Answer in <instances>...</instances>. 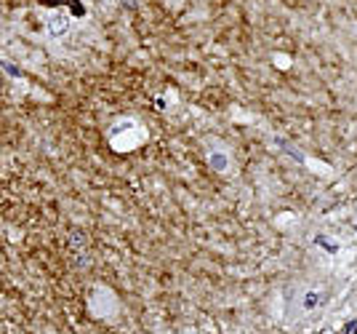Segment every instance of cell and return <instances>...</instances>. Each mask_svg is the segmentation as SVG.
Segmentation results:
<instances>
[{
	"label": "cell",
	"instance_id": "cell-5",
	"mask_svg": "<svg viewBox=\"0 0 357 334\" xmlns=\"http://www.w3.org/2000/svg\"><path fill=\"white\" fill-rule=\"evenodd\" d=\"M344 334H357V321H349L344 326Z\"/></svg>",
	"mask_w": 357,
	"mask_h": 334
},
{
	"label": "cell",
	"instance_id": "cell-4",
	"mask_svg": "<svg viewBox=\"0 0 357 334\" xmlns=\"http://www.w3.org/2000/svg\"><path fill=\"white\" fill-rule=\"evenodd\" d=\"M40 3H45V6H53V3H72V0H40ZM75 8H80L83 11V6H78V3H72Z\"/></svg>",
	"mask_w": 357,
	"mask_h": 334
},
{
	"label": "cell",
	"instance_id": "cell-1",
	"mask_svg": "<svg viewBox=\"0 0 357 334\" xmlns=\"http://www.w3.org/2000/svg\"><path fill=\"white\" fill-rule=\"evenodd\" d=\"M208 166L213 171H227L229 169V158L224 155V153H211L208 155Z\"/></svg>",
	"mask_w": 357,
	"mask_h": 334
},
{
	"label": "cell",
	"instance_id": "cell-2",
	"mask_svg": "<svg viewBox=\"0 0 357 334\" xmlns=\"http://www.w3.org/2000/svg\"><path fill=\"white\" fill-rule=\"evenodd\" d=\"M67 27H70V19L64 14H59V16H53V19H51L48 30H51V35H64V32H67Z\"/></svg>",
	"mask_w": 357,
	"mask_h": 334
},
{
	"label": "cell",
	"instance_id": "cell-3",
	"mask_svg": "<svg viewBox=\"0 0 357 334\" xmlns=\"http://www.w3.org/2000/svg\"><path fill=\"white\" fill-rule=\"evenodd\" d=\"M317 302H320V297H317L315 292H309V294L304 297V308H315Z\"/></svg>",
	"mask_w": 357,
	"mask_h": 334
}]
</instances>
